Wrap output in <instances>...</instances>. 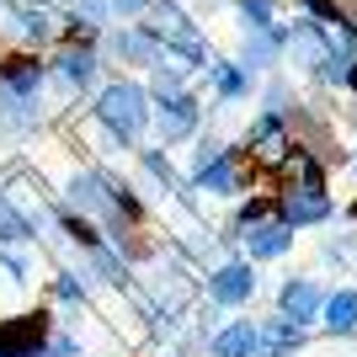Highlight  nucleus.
I'll return each instance as SVG.
<instances>
[{"label":"nucleus","mask_w":357,"mask_h":357,"mask_svg":"<svg viewBox=\"0 0 357 357\" xmlns=\"http://www.w3.org/2000/svg\"><path fill=\"white\" fill-rule=\"evenodd\" d=\"M352 320H357V294H342L331 304V326H352Z\"/></svg>","instance_id":"obj_1"}]
</instances>
